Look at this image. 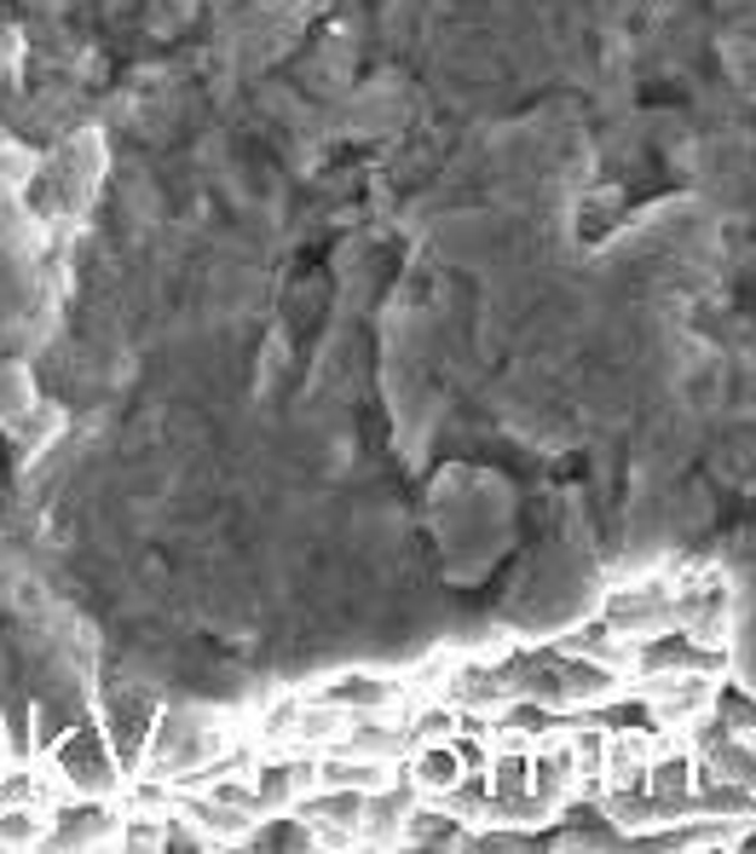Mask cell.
<instances>
[{
    "label": "cell",
    "instance_id": "obj_1",
    "mask_svg": "<svg viewBox=\"0 0 756 854\" xmlns=\"http://www.w3.org/2000/svg\"><path fill=\"white\" fill-rule=\"evenodd\" d=\"M456 779V756L451 750H428L422 756V785H451Z\"/></svg>",
    "mask_w": 756,
    "mask_h": 854
},
{
    "label": "cell",
    "instance_id": "obj_2",
    "mask_svg": "<svg viewBox=\"0 0 756 854\" xmlns=\"http://www.w3.org/2000/svg\"><path fill=\"white\" fill-rule=\"evenodd\" d=\"M0 768H7V734H0Z\"/></svg>",
    "mask_w": 756,
    "mask_h": 854
}]
</instances>
